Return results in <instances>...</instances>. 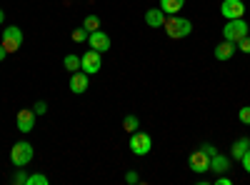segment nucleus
Listing matches in <instances>:
<instances>
[{"label":"nucleus","instance_id":"nucleus-26","mask_svg":"<svg viewBox=\"0 0 250 185\" xmlns=\"http://www.w3.org/2000/svg\"><path fill=\"white\" fill-rule=\"evenodd\" d=\"M140 178H138V173L135 170H128V173H125V183H130V185H135Z\"/></svg>","mask_w":250,"mask_h":185},{"label":"nucleus","instance_id":"nucleus-8","mask_svg":"<svg viewBox=\"0 0 250 185\" xmlns=\"http://www.w3.org/2000/svg\"><path fill=\"white\" fill-rule=\"evenodd\" d=\"M188 165H190L193 173H208L210 170V155L205 150H193L190 158H188Z\"/></svg>","mask_w":250,"mask_h":185},{"label":"nucleus","instance_id":"nucleus-5","mask_svg":"<svg viewBox=\"0 0 250 185\" xmlns=\"http://www.w3.org/2000/svg\"><path fill=\"white\" fill-rule=\"evenodd\" d=\"M3 45H5L8 55H10V53H18L20 45H23V30H20L18 25L5 28V30H3Z\"/></svg>","mask_w":250,"mask_h":185},{"label":"nucleus","instance_id":"nucleus-15","mask_svg":"<svg viewBox=\"0 0 250 185\" xmlns=\"http://www.w3.org/2000/svg\"><path fill=\"white\" fill-rule=\"evenodd\" d=\"M248 148H250V138H238V140L233 143V148H230V158L240 160V158L248 153Z\"/></svg>","mask_w":250,"mask_h":185},{"label":"nucleus","instance_id":"nucleus-1","mask_svg":"<svg viewBox=\"0 0 250 185\" xmlns=\"http://www.w3.org/2000/svg\"><path fill=\"white\" fill-rule=\"evenodd\" d=\"M163 28H165V35L173 38V40L188 38L193 33V23H190V20H188V18H178V15H168V18H165Z\"/></svg>","mask_w":250,"mask_h":185},{"label":"nucleus","instance_id":"nucleus-3","mask_svg":"<svg viewBox=\"0 0 250 185\" xmlns=\"http://www.w3.org/2000/svg\"><path fill=\"white\" fill-rule=\"evenodd\" d=\"M128 148H130L133 155L143 158V155H148V153L153 150V138H150L148 133H143V130H135V133H130Z\"/></svg>","mask_w":250,"mask_h":185},{"label":"nucleus","instance_id":"nucleus-14","mask_svg":"<svg viewBox=\"0 0 250 185\" xmlns=\"http://www.w3.org/2000/svg\"><path fill=\"white\" fill-rule=\"evenodd\" d=\"M228 168H230V158H225L223 153H215L213 158H210V170H215V173H228Z\"/></svg>","mask_w":250,"mask_h":185},{"label":"nucleus","instance_id":"nucleus-28","mask_svg":"<svg viewBox=\"0 0 250 185\" xmlns=\"http://www.w3.org/2000/svg\"><path fill=\"white\" fill-rule=\"evenodd\" d=\"M200 150H205V153L210 155V158H213V155L218 153V150H215V145H213V143H205V145H200Z\"/></svg>","mask_w":250,"mask_h":185},{"label":"nucleus","instance_id":"nucleus-29","mask_svg":"<svg viewBox=\"0 0 250 185\" xmlns=\"http://www.w3.org/2000/svg\"><path fill=\"white\" fill-rule=\"evenodd\" d=\"M218 185H230V178H228V175L223 173V175L218 178Z\"/></svg>","mask_w":250,"mask_h":185},{"label":"nucleus","instance_id":"nucleus-4","mask_svg":"<svg viewBox=\"0 0 250 185\" xmlns=\"http://www.w3.org/2000/svg\"><path fill=\"white\" fill-rule=\"evenodd\" d=\"M248 35V23L245 18L238 20H225V28H223V40H230V43H238Z\"/></svg>","mask_w":250,"mask_h":185},{"label":"nucleus","instance_id":"nucleus-27","mask_svg":"<svg viewBox=\"0 0 250 185\" xmlns=\"http://www.w3.org/2000/svg\"><path fill=\"white\" fill-rule=\"evenodd\" d=\"M240 163H243V168H245V173L250 175V148H248V153L240 158Z\"/></svg>","mask_w":250,"mask_h":185},{"label":"nucleus","instance_id":"nucleus-18","mask_svg":"<svg viewBox=\"0 0 250 185\" xmlns=\"http://www.w3.org/2000/svg\"><path fill=\"white\" fill-rule=\"evenodd\" d=\"M83 28H85L88 33L100 30V18H98V15H85V20H83Z\"/></svg>","mask_w":250,"mask_h":185},{"label":"nucleus","instance_id":"nucleus-6","mask_svg":"<svg viewBox=\"0 0 250 185\" xmlns=\"http://www.w3.org/2000/svg\"><path fill=\"white\" fill-rule=\"evenodd\" d=\"M103 53H98V50H88L85 55H80V70L83 73H88V75H95L100 68H103V58H100Z\"/></svg>","mask_w":250,"mask_h":185},{"label":"nucleus","instance_id":"nucleus-20","mask_svg":"<svg viewBox=\"0 0 250 185\" xmlns=\"http://www.w3.org/2000/svg\"><path fill=\"white\" fill-rule=\"evenodd\" d=\"M28 185H48V178L43 173H33L28 175Z\"/></svg>","mask_w":250,"mask_h":185},{"label":"nucleus","instance_id":"nucleus-22","mask_svg":"<svg viewBox=\"0 0 250 185\" xmlns=\"http://www.w3.org/2000/svg\"><path fill=\"white\" fill-rule=\"evenodd\" d=\"M88 40V30L85 28H75L73 30V43H85Z\"/></svg>","mask_w":250,"mask_h":185},{"label":"nucleus","instance_id":"nucleus-31","mask_svg":"<svg viewBox=\"0 0 250 185\" xmlns=\"http://www.w3.org/2000/svg\"><path fill=\"white\" fill-rule=\"evenodd\" d=\"M5 23V13H3V8H0V25Z\"/></svg>","mask_w":250,"mask_h":185},{"label":"nucleus","instance_id":"nucleus-23","mask_svg":"<svg viewBox=\"0 0 250 185\" xmlns=\"http://www.w3.org/2000/svg\"><path fill=\"white\" fill-rule=\"evenodd\" d=\"M238 120L243 123V125H250V105H245V108L238 110Z\"/></svg>","mask_w":250,"mask_h":185},{"label":"nucleus","instance_id":"nucleus-9","mask_svg":"<svg viewBox=\"0 0 250 185\" xmlns=\"http://www.w3.org/2000/svg\"><path fill=\"white\" fill-rule=\"evenodd\" d=\"M68 88H70L75 95H83V93L90 88V75H88V73H83V70L70 73V83H68Z\"/></svg>","mask_w":250,"mask_h":185},{"label":"nucleus","instance_id":"nucleus-10","mask_svg":"<svg viewBox=\"0 0 250 185\" xmlns=\"http://www.w3.org/2000/svg\"><path fill=\"white\" fill-rule=\"evenodd\" d=\"M88 45L98 53H108L110 50V38L103 33V30H95V33H88Z\"/></svg>","mask_w":250,"mask_h":185},{"label":"nucleus","instance_id":"nucleus-25","mask_svg":"<svg viewBox=\"0 0 250 185\" xmlns=\"http://www.w3.org/2000/svg\"><path fill=\"white\" fill-rule=\"evenodd\" d=\"M33 113H35V115H45V113H48V103H45V100H38L35 105H33Z\"/></svg>","mask_w":250,"mask_h":185},{"label":"nucleus","instance_id":"nucleus-11","mask_svg":"<svg viewBox=\"0 0 250 185\" xmlns=\"http://www.w3.org/2000/svg\"><path fill=\"white\" fill-rule=\"evenodd\" d=\"M15 128H18L20 133H30V130L35 128V113L28 110V108H23V110L15 115Z\"/></svg>","mask_w":250,"mask_h":185},{"label":"nucleus","instance_id":"nucleus-7","mask_svg":"<svg viewBox=\"0 0 250 185\" xmlns=\"http://www.w3.org/2000/svg\"><path fill=\"white\" fill-rule=\"evenodd\" d=\"M220 15L225 20H238V18H245V3L243 0H223L220 5Z\"/></svg>","mask_w":250,"mask_h":185},{"label":"nucleus","instance_id":"nucleus-13","mask_svg":"<svg viewBox=\"0 0 250 185\" xmlns=\"http://www.w3.org/2000/svg\"><path fill=\"white\" fill-rule=\"evenodd\" d=\"M165 15L160 8H150V10H145V23H148L150 28H163V23H165Z\"/></svg>","mask_w":250,"mask_h":185},{"label":"nucleus","instance_id":"nucleus-30","mask_svg":"<svg viewBox=\"0 0 250 185\" xmlns=\"http://www.w3.org/2000/svg\"><path fill=\"white\" fill-rule=\"evenodd\" d=\"M5 55H8V50H5V45H3V43H0V63L5 60Z\"/></svg>","mask_w":250,"mask_h":185},{"label":"nucleus","instance_id":"nucleus-17","mask_svg":"<svg viewBox=\"0 0 250 185\" xmlns=\"http://www.w3.org/2000/svg\"><path fill=\"white\" fill-rule=\"evenodd\" d=\"M62 65H65V70H68V73H78V70H80V55L68 53V55H65V60H62Z\"/></svg>","mask_w":250,"mask_h":185},{"label":"nucleus","instance_id":"nucleus-19","mask_svg":"<svg viewBox=\"0 0 250 185\" xmlns=\"http://www.w3.org/2000/svg\"><path fill=\"white\" fill-rule=\"evenodd\" d=\"M123 128H125V133H135L140 128V120L135 115H125L123 118Z\"/></svg>","mask_w":250,"mask_h":185},{"label":"nucleus","instance_id":"nucleus-2","mask_svg":"<svg viewBox=\"0 0 250 185\" xmlns=\"http://www.w3.org/2000/svg\"><path fill=\"white\" fill-rule=\"evenodd\" d=\"M33 155H35V150H33V145H30L28 140H20V143H15V145L10 148V160H13V165H15V168H25V165H30Z\"/></svg>","mask_w":250,"mask_h":185},{"label":"nucleus","instance_id":"nucleus-12","mask_svg":"<svg viewBox=\"0 0 250 185\" xmlns=\"http://www.w3.org/2000/svg\"><path fill=\"white\" fill-rule=\"evenodd\" d=\"M235 50H238V45H235V43H230V40H223L220 45H215L213 55H215L218 60H230V58L235 55Z\"/></svg>","mask_w":250,"mask_h":185},{"label":"nucleus","instance_id":"nucleus-24","mask_svg":"<svg viewBox=\"0 0 250 185\" xmlns=\"http://www.w3.org/2000/svg\"><path fill=\"white\" fill-rule=\"evenodd\" d=\"M235 45H238V50H240V53H245V55H250V35H245L243 40H238V43H235Z\"/></svg>","mask_w":250,"mask_h":185},{"label":"nucleus","instance_id":"nucleus-16","mask_svg":"<svg viewBox=\"0 0 250 185\" xmlns=\"http://www.w3.org/2000/svg\"><path fill=\"white\" fill-rule=\"evenodd\" d=\"M185 5V0H160V10L165 15H178Z\"/></svg>","mask_w":250,"mask_h":185},{"label":"nucleus","instance_id":"nucleus-21","mask_svg":"<svg viewBox=\"0 0 250 185\" xmlns=\"http://www.w3.org/2000/svg\"><path fill=\"white\" fill-rule=\"evenodd\" d=\"M13 183H15V185H28V173H25V168H18V173L13 175Z\"/></svg>","mask_w":250,"mask_h":185}]
</instances>
